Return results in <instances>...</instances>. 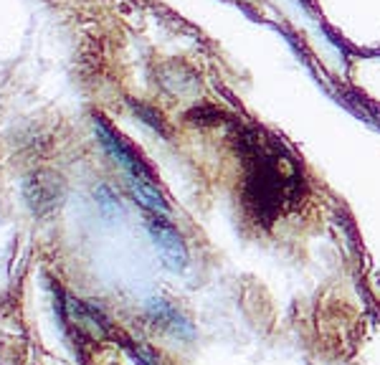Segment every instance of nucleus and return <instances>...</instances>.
<instances>
[{"instance_id": "1", "label": "nucleus", "mask_w": 380, "mask_h": 365, "mask_svg": "<svg viewBox=\"0 0 380 365\" xmlns=\"http://www.w3.org/2000/svg\"><path fill=\"white\" fill-rule=\"evenodd\" d=\"M23 198L36 215H48L64 201V180L51 170H36L23 180Z\"/></svg>"}, {"instance_id": "2", "label": "nucleus", "mask_w": 380, "mask_h": 365, "mask_svg": "<svg viewBox=\"0 0 380 365\" xmlns=\"http://www.w3.org/2000/svg\"><path fill=\"white\" fill-rule=\"evenodd\" d=\"M148 226H150V236H152V241H155L162 264H165L170 272H183L188 264V248H185V241H183V236L178 234L165 218H152Z\"/></svg>"}, {"instance_id": "3", "label": "nucleus", "mask_w": 380, "mask_h": 365, "mask_svg": "<svg viewBox=\"0 0 380 365\" xmlns=\"http://www.w3.org/2000/svg\"><path fill=\"white\" fill-rule=\"evenodd\" d=\"M94 132H97L99 142H102V147L107 152H110L112 160H117V163L122 165V168L129 170V175H137V178H148V180H152V175H150L148 165L142 163L140 155H137L132 147H129L127 142H124L122 137L117 135L114 130H112L110 124L104 122L102 117H94Z\"/></svg>"}, {"instance_id": "4", "label": "nucleus", "mask_w": 380, "mask_h": 365, "mask_svg": "<svg viewBox=\"0 0 380 365\" xmlns=\"http://www.w3.org/2000/svg\"><path fill=\"white\" fill-rule=\"evenodd\" d=\"M127 185H129V193H132V198L140 203L142 208H148V211H152V213H160V215L170 213L168 201L162 198V193L155 188V182H152V180H148V178L129 175Z\"/></svg>"}, {"instance_id": "5", "label": "nucleus", "mask_w": 380, "mask_h": 365, "mask_svg": "<svg viewBox=\"0 0 380 365\" xmlns=\"http://www.w3.org/2000/svg\"><path fill=\"white\" fill-rule=\"evenodd\" d=\"M148 310H150V314H152V317H155L157 322H160V325L170 327L173 333H181L178 327H183L188 338H193V327H190V322H188V319L183 317V314L178 312V310H173V307H170L165 300H150Z\"/></svg>"}, {"instance_id": "6", "label": "nucleus", "mask_w": 380, "mask_h": 365, "mask_svg": "<svg viewBox=\"0 0 380 365\" xmlns=\"http://www.w3.org/2000/svg\"><path fill=\"white\" fill-rule=\"evenodd\" d=\"M94 201L99 203V208H102L104 215H114L119 213V198H117V193L110 188V185H99L97 190H94Z\"/></svg>"}]
</instances>
